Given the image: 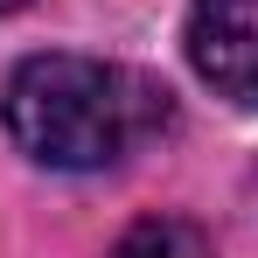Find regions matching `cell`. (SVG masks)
<instances>
[{
	"label": "cell",
	"mask_w": 258,
	"mask_h": 258,
	"mask_svg": "<svg viewBox=\"0 0 258 258\" xmlns=\"http://www.w3.org/2000/svg\"><path fill=\"white\" fill-rule=\"evenodd\" d=\"M14 7H28V0H0V14H14Z\"/></svg>",
	"instance_id": "4"
},
{
	"label": "cell",
	"mask_w": 258,
	"mask_h": 258,
	"mask_svg": "<svg viewBox=\"0 0 258 258\" xmlns=\"http://www.w3.org/2000/svg\"><path fill=\"white\" fill-rule=\"evenodd\" d=\"M0 119H7L14 147L35 168L98 174V168L133 161L154 133H168L174 98H168L161 77L133 70V63L49 49V56H28L7 77Z\"/></svg>",
	"instance_id": "1"
},
{
	"label": "cell",
	"mask_w": 258,
	"mask_h": 258,
	"mask_svg": "<svg viewBox=\"0 0 258 258\" xmlns=\"http://www.w3.org/2000/svg\"><path fill=\"white\" fill-rule=\"evenodd\" d=\"M181 49L216 98L258 112V0H188Z\"/></svg>",
	"instance_id": "2"
},
{
	"label": "cell",
	"mask_w": 258,
	"mask_h": 258,
	"mask_svg": "<svg viewBox=\"0 0 258 258\" xmlns=\"http://www.w3.org/2000/svg\"><path fill=\"white\" fill-rule=\"evenodd\" d=\"M112 258H216V244H210V230L188 223V216H140L112 244Z\"/></svg>",
	"instance_id": "3"
}]
</instances>
